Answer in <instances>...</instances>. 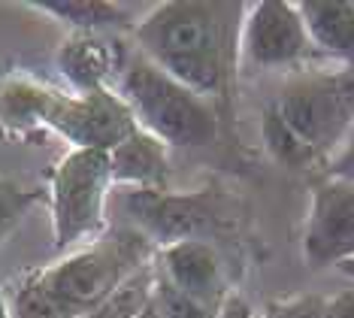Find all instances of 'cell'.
I'll return each mask as SVG.
<instances>
[{"mask_svg":"<svg viewBox=\"0 0 354 318\" xmlns=\"http://www.w3.org/2000/svg\"><path fill=\"white\" fill-rule=\"evenodd\" d=\"M245 6L227 0L151 3L131 30L136 52L212 106L227 103L243 64L239 34Z\"/></svg>","mask_w":354,"mask_h":318,"instance_id":"obj_1","label":"cell"},{"mask_svg":"<svg viewBox=\"0 0 354 318\" xmlns=\"http://www.w3.org/2000/svg\"><path fill=\"white\" fill-rule=\"evenodd\" d=\"M158 246L131 224L19 276L6 291L12 318H85L106 294L155 260Z\"/></svg>","mask_w":354,"mask_h":318,"instance_id":"obj_2","label":"cell"},{"mask_svg":"<svg viewBox=\"0 0 354 318\" xmlns=\"http://www.w3.org/2000/svg\"><path fill=\"white\" fill-rule=\"evenodd\" d=\"M136 127L158 136L167 149H200L218 134V106L203 100L140 52L127 55L115 79Z\"/></svg>","mask_w":354,"mask_h":318,"instance_id":"obj_3","label":"cell"},{"mask_svg":"<svg viewBox=\"0 0 354 318\" xmlns=\"http://www.w3.org/2000/svg\"><path fill=\"white\" fill-rule=\"evenodd\" d=\"M272 109L318 164H327L354 127V70L303 73L281 88Z\"/></svg>","mask_w":354,"mask_h":318,"instance_id":"obj_4","label":"cell"},{"mask_svg":"<svg viewBox=\"0 0 354 318\" xmlns=\"http://www.w3.org/2000/svg\"><path fill=\"white\" fill-rule=\"evenodd\" d=\"M112 188L109 154L70 149L49 173V215L55 251H76L106 233V200Z\"/></svg>","mask_w":354,"mask_h":318,"instance_id":"obj_5","label":"cell"},{"mask_svg":"<svg viewBox=\"0 0 354 318\" xmlns=\"http://www.w3.org/2000/svg\"><path fill=\"white\" fill-rule=\"evenodd\" d=\"M124 212L131 227L146 233L151 242L170 246L182 240H206V233L224 224L221 200L212 191L170 194V191H124Z\"/></svg>","mask_w":354,"mask_h":318,"instance_id":"obj_6","label":"cell"},{"mask_svg":"<svg viewBox=\"0 0 354 318\" xmlns=\"http://www.w3.org/2000/svg\"><path fill=\"white\" fill-rule=\"evenodd\" d=\"M46 127L70 143V149L112 152L136 130V118L115 88H100L91 94L61 91Z\"/></svg>","mask_w":354,"mask_h":318,"instance_id":"obj_7","label":"cell"},{"mask_svg":"<svg viewBox=\"0 0 354 318\" xmlns=\"http://www.w3.org/2000/svg\"><path fill=\"white\" fill-rule=\"evenodd\" d=\"M315 52L297 3L261 0L245 6L239 61L254 70H291Z\"/></svg>","mask_w":354,"mask_h":318,"instance_id":"obj_8","label":"cell"},{"mask_svg":"<svg viewBox=\"0 0 354 318\" xmlns=\"http://www.w3.org/2000/svg\"><path fill=\"white\" fill-rule=\"evenodd\" d=\"M303 260L309 270L345 267L354 260V179L327 176L312 188Z\"/></svg>","mask_w":354,"mask_h":318,"instance_id":"obj_9","label":"cell"},{"mask_svg":"<svg viewBox=\"0 0 354 318\" xmlns=\"http://www.w3.org/2000/svg\"><path fill=\"white\" fill-rule=\"evenodd\" d=\"M151 267L160 282L206 306H221L233 291L221 251L209 240H182L160 246Z\"/></svg>","mask_w":354,"mask_h":318,"instance_id":"obj_10","label":"cell"},{"mask_svg":"<svg viewBox=\"0 0 354 318\" xmlns=\"http://www.w3.org/2000/svg\"><path fill=\"white\" fill-rule=\"evenodd\" d=\"M124 58L127 52H122L106 34H70L58 46L55 67L67 82V91L91 94L100 88H115Z\"/></svg>","mask_w":354,"mask_h":318,"instance_id":"obj_11","label":"cell"},{"mask_svg":"<svg viewBox=\"0 0 354 318\" xmlns=\"http://www.w3.org/2000/svg\"><path fill=\"white\" fill-rule=\"evenodd\" d=\"M109 154L112 185L124 191H164L170 176V149L136 127L124 143H118Z\"/></svg>","mask_w":354,"mask_h":318,"instance_id":"obj_12","label":"cell"},{"mask_svg":"<svg viewBox=\"0 0 354 318\" xmlns=\"http://www.w3.org/2000/svg\"><path fill=\"white\" fill-rule=\"evenodd\" d=\"M61 88L28 76V73H0V127L25 134L46 127Z\"/></svg>","mask_w":354,"mask_h":318,"instance_id":"obj_13","label":"cell"},{"mask_svg":"<svg viewBox=\"0 0 354 318\" xmlns=\"http://www.w3.org/2000/svg\"><path fill=\"white\" fill-rule=\"evenodd\" d=\"M28 10L49 15L73 34H112L124 30L140 21V15L149 10H136L131 3H109V0H49V3H28Z\"/></svg>","mask_w":354,"mask_h":318,"instance_id":"obj_14","label":"cell"},{"mask_svg":"<svg viewBox=\"0 0 354 318\" xmlns=\"http://www.w3.org/2000/svg\"><path fill=\"white\" fill-rule=\"evenodd\" d=\"M303 15V24L309 30V39L315 52H324L330 58L342 61L354 70V3L342 0H303L297 3Z\"/></svg>","mask_w":354,"mask_h":318,"instance_id":"obj_15","label":"cell"},{"mask_svg":"<svg viewBox=\"0 0 354 318\" xmlns=\"http://www.w3.org/2000/svg\"><path fill=\"white\" fill-rule=\"evenodd\" d=\"M155 300V267H142L124 279L112 294H106L85 318H140Z\"/></svg>","mask_w":354,"mask_h":318,"instance_id":"obj_16","label":"cell"},{"mask_svg":"<svg viewBox=\"0 0 354 318\" xmlns=\"http://www.w3.org/2000/svg\"><path fill=\"white\" fill-rule=\"evenodd\" d=\"M261 134H263V145H267V152L279 161V164L297 167V170L318 167V158L291 134V127H288L285 121L276 116V109H272V106H267V112H263Z\"/></svg>","mask_w":354,"mask_h":318,"instance_id":"obj_17","label":"cell"},{"mask_svg":"<svg viewBox=\"0 0 354 318\" xmlns=\"http://www.w3.org/2000/svg\"><path fill=\"white\" fill-rule=\"evenodd\" d=\"M39 200H43V191L34 188V185H21L15 179H0V242L25 222V215Z\"/></svg>","mask_w":354,"mask_h":318,"instance_id":"obj_18","label":"cell"},{"mask_svg":"<svg viewBox=\"0 0 354 318\" xmlns=\"http://www.w3.org/2000/svg\"><path fill=\"white\" fill-rule=\"evenodd\" d=\"M151 309H155L158 318H218L221 306L197 303V300L185 297L182 291L170 288V285L160 282L155 276V300H151Z\"/></svg>","mask_w":354,"mask_h":318,"instance_id":"obj_19","label":"cell"},{"mask_svg":"<svg viewBox=\"0 0 354 318\" xmlns=\"http://www.w3.org/2000/svg\"><path fill=\"white\" fill-rule=\"evenodd\" d=\"M327 294H291L270 300L257 318H321L324 315Z\"/></svg>","mask_w":354,"mask_h":318,"instance_id":"obj_20","label":"cell"},{"mask_svg":"<svg viewBox=\"0 0 354 318\" xmlns=\"http://www.w3.org/2000/svg\"><path fill=\"white\" fill-rule=\"evenodd\" d=\"M321 318H354V288H345L339 294H330Z\"/></svg>","mask_w":354,"mask_h":318,"instance_id":"obj_21","label":"cell"},{"mask_svg":"<svg viewBox=\"0 0 354 318\" xmlns=\"http://www.w3.org/2000/svg\"><path fill=\"white\" fill-rule=\"evenodd\" d=\"M218 318H257V312L239 291H230L227 300H224L218 309Z\"/></svg>","mask_w":354,"mask_h":318,"instance_id":"obj_22","label":"cell"},{"mask_svg":"<svg viewBox=\"0 0 354 318\" xmlns=\"http://www.w3.org/2000/svg\"><path fill=\"white\" fill-rule=\"evenodd\" d=\"M330 176H345V179H354V136L345 143V149L330 161Z\"/></svg>","mask_w":354,"mask_h":318,"instance_id":"obj_23","label":"cell"},{"mask_svg":"<svg viewBox=\"0 0 354 318\" xmlns=\"http://www.w3.org/2000/svg\"><path fill=\"white\" fill-rule=\"evenodd\" d=\"M0 318H12V312H10V297H6L3 285H0Z\"/></svg>","mask_w":354,"mask_h":318,"instance_id":"obj_24","label":"cell"},{"mask_svg":"<svg viewBox=\"0 0 354 318\" xmlns=\"http://www.w3.org/2000/svg\"><path fill=\"white\" fill-rule=\"evenodd\" d=\"M339 270H342L345 276H351V279H354V260H351V264H345V267H339Z\"/></svg>","mask_w":354,"mask_h":318,"instance_id":"obj_25","label":"cell"},{"mask_svg":"<svg viewBox=\"0 0 354 318\" xmlns=\"http://www.w3.org/2000/svg\"><path fill=\"white\" fill-rule=\"evenodd\" d=\"M140 318H158V315H155V309H149V312H142Z\"/></svg>","mask_w":354,"mask_h":318,"instance_id":"obj_26","label":"cell"}]
</instances>
